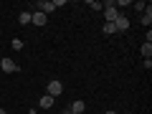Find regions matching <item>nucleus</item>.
<instances>
[{"mask_svg": "<svg viewBox=\"0 0 152 114\" xmlns=\"http://www.w3.org/2000/svg\"><path fill=\"white\" fill-rule=\"evenodd\" d=\"M114 5H117V8H129V0H117Z\"/></svg>", "mask_w": 152, "mask_h": 114, "instance_id": "15", "label": "nucleus"}, {"mask_svg": "<svg viewBox=\"0 0 152 114\" xmlns=\"http://www.w3.org/2000/svg\"><path fill=\"white\" fill-rule=\"evenodd\" d=\"M104 33H107V36H114V33H117V28H114V23H104V28H102Z\"/></svg>", "mask_w": 152, "mask_h": 114, "instance_id": "12", "label": "nucleus"}, {"mask_svg": "<svg viewBox=\"0 0 152 114\" xmlns=\"http://www.w3.org/2000/svg\"><path fill=\"white\" fill-rule=\"evenodd\" d=\"M0 114H5V109H0Z\"/></svg>", "mask_w": 152, "mask_h": 114, "instance_id": "17", "label": "nucleus"}, {"mask_svg": "<svg viewBox=\"0 0 152 114\" xmlns=\"http://www.w3.org/2000/svg\"><path fill=\"white\" fill-rule=\"evenodd\" d=\"M114 28H117V33H119V31H127V28H129V20H127L124 15H119L117 20H114Z\"/></svg>", "mask_w": 152, "mask_h": 114, "instance_id": "7", "label": "nucleus"}, {"mask_svg": "<svg viewBox=\"0 0 152 114\" xmlns=\"http://www.w3.org/2000/svg\"><path fill=\"white\" fill-rule=\"evenodd\" d=\"M46 94H48V96H61V94H64V84L58 81V79H53V81H48V86H46Z\"/></svg>", "mask_w": 152, "mask_h": 114, "instance_id": "2", "label": "nucleus"}, {"mask_svg": "<svg viewBox=\"0 0 152 114\" xmlns=\"http://www.w3.org/2000/svg\"><path fill=\"white\" fill-rule=\"evenodd\" d=\"M10 46H13L15 51H23V41H20V38H13V41H10Z\"/></svg>", "mask_w": 152, "mask_h": 114, "instance_id": "14", "label": "nucleus"}, {"mask_svg": "<svg viewBox=\"0 0 152 114\" xmlns=\"http://www.w3.org/2000/svg\"><path fill=\"white\" fill-rule=\"evenodd\" d=\"M18 23H20V26H28V23H31V13H20V15H18Z\"/></svg>", "mask_w": 152, "mask_h": 114, "instance_id": "10", "label": "nucleus"}, {"mask_svg": "<svg viewBox=\"0 0 152 114\" xmlns=\"http://www.w3.org/2000/svg\"><path fill=\"white\" fill-rule=\"evenodd\" d=\"M0 69L5 71V74H15V71H18V64H15L13 58H3V61H0Z\"/></svg>", "mask_w": 152, "mask_h": 114, "instance_id": "3", "label": "nucleus"}, {"mask_svg": "<svg viewBox=\"0 0 152 114\" xmlns=\"http://www.w3.org/2000/svg\"><path fill=\"white\" fill-rule=\"evenodd\" d=\"M86 8H91V10H102V3H96V0H89V3H86Z\"/></svg>", "mask_w": 152, "mask_h": 114, "instance_id": "13", "label": "nucleus"}, {"mask_svg": "<svg viewBox=\"0 0 152 114\" xmlns=\"http://www.w3.org/2000/svg\"><path fill=\"white\" fill-rule=\"evenodd\" d=\"M150 23H152V8L147 5L145 10H142V26H145V28H150Z\"/></svg>", "mask_w": 152, "mask_h": 114, "instance_id": "8", "label": "nucleus"}, {"mask_svg": "<svg viewBox=\"0 0 152 114\" xmlns=\"http://www.w3.org/2000/svg\"><path fill=\"white\" fill-rule=\"evenodd\" d=\"M107 114H117V112H114V109H107Z\"/></svg>", "mask_w": 152, "mask_h": 114, "instance_id": "16", "label": "nucleus"}, {"mask_svg": "<svg viewBox=\"0 0 152 114\" xmlns=\"http://www.w3.org/2000/svg\"><path fill=\"white\" fill-rule=\"evenodd\" d=\"M102 5H104V15H107L104 23H114L117 18H119V10H117V5H114L112 0H109V3H102Z\"/></svg>", "mask_w": 152, "mask_h": 114, "instance_id": "1", "label": "nucleus"}, {"mask_svg": "<svg viewBox=\"0 0 152 114\" xmlns=\"http://www.w3.org/2000/svg\"><path fill=\"white\" fill-rule=\"evenodd\" d=\"M38 10L43 13V15H48V13L56 10V5H53V3H48V0H41V3H38Z\"/></svg>", "mask_w": 152, "mask_h": 114, "instance_id": "4", "label": "nucleus"}, {"mask_svg": "<svg viewBox=\"0 0 152 114\" xmlns=\"http://www.w3.org/2000/svg\"><path fill=\"white\" fill-rule=\"evenodd\" d=\"M31 23H33V26H46V15H43L41 10L31 13Z\"/></svg>", "mask_w": 152, "mask_h": 114, "instance_id": "5", "label": "nucleus"}, {"mask_svg": "<svg viewBox=\"0 0 152 114\" xmlns=\"http://www.w3.org/2000/svg\"><path fill=\"white\" fill-rule=\"evenodd\" d=\"M53 102H56L53 96H48V94H43V96H41V102H38V104H41V109H51V107H53Z\"/></svg>", "mask_w": 152, "mask_h": 114, "instance_id": "9", "label": "nucleus"}, {"mask_svg": "<svg viewBox=\"0 0 152 114\" xmlns=\"http://www.w3.org/2000/svg\"><path fill=\"white\" fill-rule=\"evenodd\" d=\"M69 112H74V114H84V112H86V104H84L81 99H76V102L71 104V109H69Z\"/></svg>", "mask_w": 152, "mask_h": 114, "instance_id": "6", "label": "nucleus"}, {"mask_svg": "<svg viewBox=\"0 0 152 114\" xmlns=\"http://www.w3.org/2000/svg\"><path fill=\"white\" fill-rule=\"evenodd\" d=\"M142 56L145 58H152V43H142Z\"/></svg>", "mask_w": 152, "mask_h": 114, "instance_id": "11", "label": "nucleus"}]
</instances>
